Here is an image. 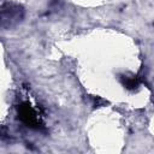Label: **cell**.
Wrapping results in <instances>:
<instances>
[{"instance_id": "6da1fadb", "label": "cell", "mask_w": 154, "mask_h": 154, "mask_svg": "<svg viewBox=\"0 0 154 154\" xmlns=\"http://www.w3.org/2000/svg\"><path fill=\"white\" fill-rule=\"evenodd\" d=\"M18 117L20 122H23L26 126L38 129L40 128V118L36 111L28 102H23L18 106Z\"/></svg>"}, {"instance_id": "7a4b0ae2", "label": "cell", "mask_w": 154, "mask_h": 154, "mask_svg": "<svg viewBox=\"0 0 154 154\" xmlns=\"http://www.w3.org/2000/svg\"><path fill=\"white\" fill-rule=\"evenodd\" d=\"M120 82L126 89L134 90L140 85V77H137V76H125L124 75V76L120 77Z\"/></svg>"}]
</instances>
